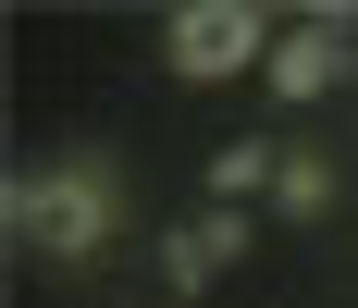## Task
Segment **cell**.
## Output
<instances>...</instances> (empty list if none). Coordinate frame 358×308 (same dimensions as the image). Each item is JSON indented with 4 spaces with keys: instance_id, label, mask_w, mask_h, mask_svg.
I'll return each instance as SVG.
<instances>
[{
    "instance_id": "obj_6",
    "label": "cell",
    "mask_w": 358,
    "mask_h": 308,
    "mask_svg": "<svg viewBox=\"0 0 358 308\" xmlns=\"http://www.w3.org/2000/svg\"><path fill=\"white\" fill-rule=\"evenodd\" d=\"M272 210H285V222H322V210H334V161H322V148H285V185H272Z\"/></svg>"
},
{
    "instance_id": "obj_1",
    "label": "cell",
    "mask_w": 358,
    "mask_h": 308,
    "mask_svg": "<svg viewBox=\"0 0 358 308\" xmlns=\"http://www.w3.org/2000/svg\"><path fill=\"white\" fill-rule=\"evenodd\" d=\"M111 210H124V185H111V161L99 148H74V161H50V173H25L13 185V235L37 247V259H99L111 247Z\"/></svg>"
},
{
    "instance_id": "obj_4",
    "label": "cell",
    "mask_w": 358,
    "mask_h": 308,
    "mask_svg": "<svg viewBox=\"0 0 358 308\" xmlns=\"http://www.w3.org/2000/svg\"><path fill=\"white\" fill-rule=\"evenodd\" d=\"M235 259H248V210H198V222H173V235H161V284H173V296L222 284Z\"/></svg>"
},
{
    "instance_id": "obj_5",
    "label": "cell",
    "mask_w": 358,
    "mask_h": 308,
    "mask_svg": "<svg viewBox=\"0 0 358 308\" xmlns=\"http://www.w3.org/2000/svg\"><path fill=\"white\" fill-rule=\"evenodd\" d=\"M272 185H285V148H259V136L210 148V198H222V210H248V198H272Z\"/></svg>"
},
{
    "instance_id": "obj_2",
    "label": "cell",
    "mask_w": 358,
    "mask_h": 308,
    "mask_svg": "<svg viewBox=\"0 0 358 308\" xmlns=\"http://www.w3.org/2000/svg\"><path fill=\"white\" fill-rule=\"evenodd\" d=\"M272 13H248V0H185L173 25H161V62L185 74V87H222V74H272Z\"/></svg>"
},
{
    "instance_id": "obj_3",
    "label": "cell",
    "mask_w": 358,
    "mask_h": 308,
    "mask_svg": "<svg viewBox=\"0 0 358 308\" xmlns=\"http://www.w3.org/2000/svg\"><path fill=\"white\" fill-rule=\"evenodd\" d=\"M334 87H346V13H309L272 37V99H334Z\"/></svg>"
}]
</instances>
